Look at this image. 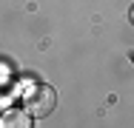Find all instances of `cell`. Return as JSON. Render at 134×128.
Listing matches in <instances>:
<instances>
[{
    "mask_svg": "<svg viewBox=\"0 0 134 128\" xmlns=\"http://www.w3.org/2000/svg\"><path fill=\"white\" fill-rule=\"evenodd\" d=\"M29 125H31V120L23 108H12L0 117V128H29Z\"/></svg>",
    "mask_w": 134,
    "mask_h": 128,
    "instance_id": "2",
    "label": "cell"
},
{
    "mask_svg": "<svg viewBox=\"0 0 134 128\" xmlns=\"http://www.w3.org/2000/svg\"><path fill=\"white\" fill-rule=\"evenodd\" d=\"M54 102H57V94L52 85H31L26 94V108L31 117H49L54 111Z\"/></svg>",
    "mask_w": 134,
    "mask_h": 128,
    "instance_id": "1",
    "label": "cell"
}]
</instances>
